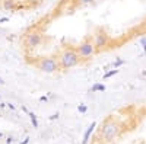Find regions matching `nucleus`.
Segmentation results:
<instances>
[{"label":"nucleus","instance_id":"f257e3e1","mask_svg":"<svg viewBox=\"0 0 146 144\" xmlns=\"http://www.w3.org/2000/svg\"><path fill=\"white\" fill-rule=\"evenodd\" d=\"M146 37V0H54L23 29L27 67L64 74Z\"/></svg>","mask_w":146,"mask_h":144},{"label":"nucleus","instance_id":"f03ea898","mask_svg":"<svg viewBox=\"0 0 146 144\" xmlns=\"http://www.w3.org/2000/svg\"><path fill=\"white\" fill-rule=\"evenodd\" d=\"M50 0H0V13H29L41 9Z\"/></svg>","mask_w":146,"mask_h":144}]
</instances>
